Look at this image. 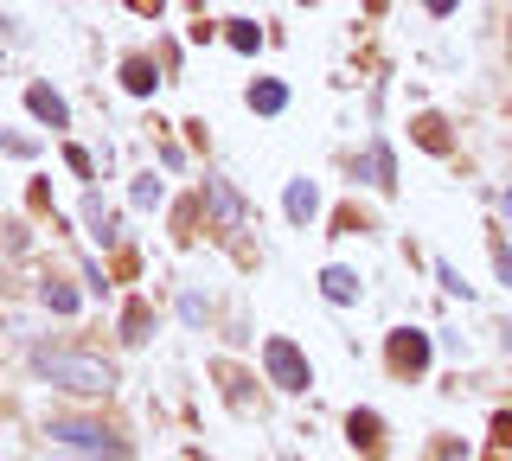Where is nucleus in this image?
I'll return each instance as SVG.
<instances>
[{"label":"nucleus","instance_id":"f257e3e1","mask_svg":"<svg viewBox=\"0 0 512 461\" xmlns=\"http://www.w3.org/2000/svg\"><path fill=\"white\" fill-rule=\"evenodd\" d=\"M32 372L58 391H77V397H103L116 385V365L96 359V353H71V346H39V353H32Z\"/></svg>","mask_w":512,"mask_h":461},{"label":"nucleus","instance_id":"f03ea898","mask_svg":"<svg viewBox=\"0 0 512 461\" xmlns=\"http://www.w3.org/2000/svg\"><path fill=\"white\" fill-rule=\"evenodd\" d=\"M263 365H269V385H282V391H308L314 385V365L301 359L295 340H263Z\"/></svg>","mask_w":512,"mask_h":461},{"label":"nucleus","instance_id":"7ed1b4c3","mask_svg":"<svg viewBox=\"0 0 512 461\" xmlns=\"http://www.w3.org/2000/svg\"><path fill=\"white\" fill-rule=\"evenodd\" d=\"M45 436H58V449H84V455H109V461H122V442L109 436L103 423H77V417H58Z\"/></svg>","mask_w":512,"mask_h":461},{"label":"nucleus","instance_id":"20e7f679","mask_svg":"<svg viewBox=\"0 0 512 461\" xmlns=\"http://www.w3.org/2000/svg\"><path fill=\"white\" fill-rule=\"evenodd\" d=\"M205 205H212V218H218V225L224 231H244V199H237V186L231 180H218V173H205Z\"/></svg>","mask_w":512,"mask_h":461},{"label":"nucleus","instance_id":"39448f33","mask_svg":"<svg viewBox=\"0 0 512 461\" xmlns=\"http://www.w3.org/2000/svg\"><path fill=\"white\" fill-rule=\"evenodd\" d=\"M391 365L416 378V372L429 365V333H416V327H397V333H391Z\"/></svg>","mask_w":512,"mask_h":461},{"label":"nucleus","instance_id":"423d86ee","mask_svg":"<svg viewBox=\"0 0 512 461\" xmlns=\"http://www.w3.org/2000/svg\"><path fill=\"white\" fill-rule=\"evenodd\" d=\"M26 109L45 122V129H64V122H71V109H64V97H58L52 84H32V90H26Z\"/></svg>","mask_w":512,"mask_h":461},{"label":"nucleus","instance_id":"0eeeda50","mask_svg":"<svg viewBox=\"0 0 512 461\" xmlns=\"http://www.w3.org/2000/svg\"><path fill=\"white\" fill-rule=\"evenodd\" d=\"M320 295L346 308V301H359V276H352L346 263H327V269H320Z\"/></svg>","mask_w":512,"mask_h":461},{"label":"nucleus","instance_id":"6e6552de","mask_svg":"<svg viewBox=\"0 0 512 461\" xmlns=\"http://www.w3.org/2000/svg\"><path fill=\"white\" fill-rule=\"evenodd\" d=\"M282 212L295 218V225H308V218L320 212V193H314V180H288V193H282Z\"/></svg>","mask_w":512,"mask_h":461},{"label":"nucleus","instance_id":"1a4fd4ad","mask_svg":"<svg viewBox=\"0 0 512 461\" xmlns=\"http://www.w3.org/2000/svg\"><path fill=\"white\" fill-rule=\"evenodd\" d=\"M250 109H256V116H282V109H288V84H276V77L250 84Z\"/></svg>","mask_w":512,"mask_h":461},{"label":"nucleus","instance_id":"9d476101","mask_svg":"<svg viewBox=\"0 0 512 461\" xmlns=\"http://www.w3.org/2000/svg\"><path fill=\"white\" fill-rule=\"evenodd\" d=\"M154 84H160V77H154L148 58H122V90H128V97H154Z\"/></svg>","mask_w":512,"mask_h":461},{"label":"nucleus","instance_id":"9b49d317","mask_svg":"<svg viewBox=\"0 0 512 461\" xmlns=\"http://www.w3.org/2000/svg\"><path fill=\"white\" fill-rule=\"evenodd\" d=\"M365 173H372V186H384V193L397 186V167H391V148H384V141L365 148Z\"/></svg>","mask_w":512,"mask_h":461},{"label":"nucleus","instance_id":"f8f14e48","mask_svg":"<svg viewBox=\"0 0 512 461\" xmlns=\"http://www.w3.org/2000/svg\"><path fill=\"white\" fill-rule=\"evenodd\" d=\"M84 225H90L96 237H103V244H116V237H122V231H116V212H109V205L96 199V193L84 199Z\"/></svg>","mask_w":512,"mask_h":461},{"label":"nucleus","instance_id":"ddd939ff","mask_svg":"<svg viewBox=\"0 0 512 461\" xmlns=\"http://www.w3.org/2000/svg\"><path fill=\"white\" fill-rule=\"evenodd\" d=\"M346 429H352V442H365V449L378 455V429H384V423H378V410H352V423H346Z\"/></svg>","mask_w":512,"mask_h":461},{"label":"nucleus","instance_id":"4468645a","mask_svg":"<svg viewBox=\"0 0 512 461\" xmlns=\"http://www.w3.org/2000/svg\"><path fill=\"white\" fill-rule=\"evenodd\" d=\"M39 295H45V308H52V314H71L77 308V289H71V282H45Z\"/></svg>","mask_w":512,"mask_h":461},{"label":"nucleus","instance_id":"2eb2a0df","mask_svg":"<svg viewBox=\"0 0 512 461\" xmlns=\"http://www.w3.org/2000/svg\"><path fill=\"white\" fill-rule=\"evenodd\" d=\"M416 141H423L429 154H442V148H448V135H442V116H416Z\"/></svg>","mask_w":512,"mask_h":461},{"label":"nucleus","instance_id":"dca6fc26","mask_svg":"<svg viewBox=\"0 0 512 461\" xmlns=\"http://www.w3.org/2000/svg\"><path fill=\"white\" fill-rule=\"evenodd\" d=\"M128 199H135V205H160V199H167V186H160L154 173H148V180H135V186H128Z\"/></svg>","mask_w":512,"mask_h":461},{"label":"nucleus","instance_id":"f3484780","mask_svg":"<svg viewBox=\"0 0 512 461\" xmlns=\"http://www.w3.org/2000/svg\"><path fill=\"white\" fill-rule=\"evenodd\" d=\"M224 39H231L237 52H256V45H263V33H256L250 20H231V33H224Z\"/></svg>","mask_w":512,"mask_h":461},{"label":"nucleus","instance_id":"a211bd4d","mask_svg":"<svg viewBox=\"0 0 512 461\" xmlns=\"http://www.w3.org/2000/svg\"><path fill=\"white\" fill-rule=\"evenodd\" d=\"M122 333H128V340H148V308H141V301H128V314H122Z\"/></svg>","mask_w":512,"mask_h":461},{"label":"nucleus","instance_id":"6ab92c4d","mask_svg":"<svg viewBox=\"0 0 512 461\" xmlns=\"http://www.w3.org/2000/svg\"><path fill=\"white\" fill-rule=\"evenodd\" d=\"M436 276H442V289H448V295H461V301H468V295H474V289H468V282H461V269H455V263H436Z\"/></svg>","mask_w":512,"mask_h":461},{"label":"nucleus","instance_id":"aec40b11","mask_svg":"<svg viewBox=\"0 0 512 461\" xmlns=\"http://www.w3.org/2000/svg\"><path fill=\"white\" fill-rule=\"evenodd\" d=\"M64 161H71V173H84V180H90V173H96V161H90L84 148H64Z\"/></svg>","mask_w":512,"mask_h":461},{"label":"nucleus","instance_id":"412c9836","mask_svg":"<svg viewBox=\"0 0 512 461\" xmlns=\"http://www.w3.org/2000/svg\"><path fill=\"white\" fill-rule=\"evenodd\" d=\"M45 461H109V455H84V449H45Z\"/></svg>","mask_w":512,"mask_h":461},{"label":"nucleus","instance_id":"4be33fe9","mask_svg":"<svg viewBox=\"0 0 512 461\" xmlns=\"http://www.w3.org/2000/svg\"><path fill=\"white\" fill-rule=\"evenodd\" d=\"M0 148H7V154H32V141H20V135H0Z\"/></svg>","mask_w":512,"mask_h":461},{"label":"nucleus","instance_id":"5701e85b","mask_svg":"<svg viewBox=\"0 0 512 461\" xmlns=\"http://www.w3.org/2000/svg\"><path fill=\"white\" fill-rule=\"evenodd\" d=\"M493 263H500V276L512 282V250H506V244H500V250H493Z\"/></svg>","mask_w":512,"mask_h":461},{"label":"nucleus","instance_id":"b1692460","mask_svg":"<svg viewBox=\"0 0 512 461\" xmlns=\"http://www.w3.org/2000/svg\"><path fill=\"white\" fill-rule=\"evenodd\" d=\"M423 7H429V13H436V20H442V13H455L461 0H423Z\"/></svg>","mask_w":512,"mask_h":461},{"label":"nucleus","instance_id":"393cba45","mask_svg":"<svg viewBox=\"0 0 512 461\" xmlns=\"http://www.w3.org/2000/svg\"><path fill=\"white\" fill-rule=\"evenodd\" d=\"M128 7H135V13H160V0H128Z\"/></svg>","mask_w":512,"mask_h":461},{"label":"nucleus","instance_id":"a878e982","mask_svg":"<svg viewBox=\"0 0 512 461\" xmlns=\"http://www.w3.org/2000/svg\"><path fill=\"white\" fill-rule=\"evenodd\" d=\"M442 461H468V449H442Z\"/></svg>","mask_w":512,"mask_h":461},{"label":"nucleus","instance_id":"bb28decb","mask_svg":"<svg viewBox=\"0 0 512 461\" xmlns=\"http://www.w3.org/2000/svg\"><path fill=\"white\" fill-rule=\"evenodd\" d=\"M500 212H506V225H512V193H500Z\"/></svg>","mask_w":512,"mask_h":461},{"label":"nucleus","instance_id":"cd10ccee","mask_svg":"<svg viewBox=\"0 0 512 461\" xmlns=\"http://www.w3.org/2000/svg\"><path fill=\"white\" fill-rule=\"evenodd\" d=\"M500 333H506V346H512V321H506V327H500Z\"/></svg>","mask_w":512,"mask_h":461}]
</instances>
